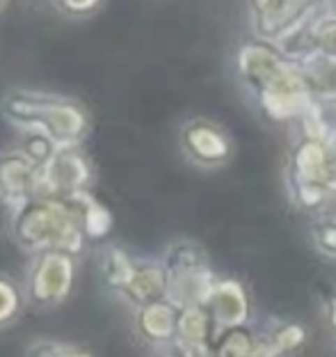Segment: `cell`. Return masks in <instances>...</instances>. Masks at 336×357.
Instances as JSON below:
<instances>
[{"label": "cell", "mask_w": 336, "mask_h": 357, "mask_svg": "<svg viewBox=\"0 0 336 357\" xmlns=\"http://www.w3.org/2000/svg\"><path fill=\"white\" fill-rule=\"evenodd\" d=\"M117 298L124 305H128L130 310L167 298V271L160 259L137 257L133 273H130L128 282L121 287Z\"/></svg>", "instance_id": "obj_11"}, {"label": "cell", "mask_w": 336, "mask_h": 357, "mask_svg": "<svg viewBox=\"0 0 336 357\" xmlns=\"http://www.w3.org/2000/svg\"><path fill=\"white\" fill-rule=\"evenodd\" d=\"M178 149L197 169H222L234 158V140L217 121L208 117H188L178 128Z\"/></svg>", "instance_id": "obj_7"}, {"label": "cell", "mask_w": 336, "mask_h": 357, "mask_svg": "<svg viewBox=\"0 0 336 357\" xmlns=\"http://www.w3.org/2000/svg\"><path fill=\"white\" fill-rule=\"evenodd\" d=\"M137 255L121 245H105L98 252V275H101L103 287L112 291L114 296L119 294L121 287L128 282L130 273H133Z\"/></svg>", "instance_id": "obj_17"}, {"label": "cell", "mask_w": 336, "mask_h": 357, "mask_svg": "<svg viewBox=\"0 0 336 357\" xmlns=\"http://www.w3.org/2000/svg\"><path fill=\"white\" fill-rule=\"evenodd\" d=\"M53 7L62 16H67V19H73V21H83V19H89V16H94L101 7L105 5V0H51Z\"/></svg>", "instance_id": "obj_26"}, {"label": "cell", "mask_w": 336, "mask_h": 357, "mask_svg": "<svg viewBox=\"0 0 336 357\" xmlns=\"http://www.w3.org/2000/svg\"><path fill=\"white\" fill-rule=\"evenodd\" d=\"M311 245L318 255L336 259V213L321 215L311 225Z\"/></svg>", "instance_id": "obj_24"}, {"label": "cell", "mask_w": 336, "mask_h": 357, "mask_svg": "<svg viewBox=\"0 0 336 357\" xmlns=\"http://www.w3.org/2000/svg\"><path fill=\"white\" fill-rule=\"evenodd\" d=\"M307 342L309 330L298 321H277L261 335L264 355H289L300 351Z\"/></svg>", "instance_id": "obj_19"}, {"label": "cell", "mask_w": 336, "mask_h": 357, "mask_svg": "<svg viewBox=\"0 0 336 357\" xmlns=\"http://www.w3.org/2000/svg\"><path fill=\"white\" fill-rule=\"evenodd\" d=\"M298 67L302 69L314 99L327 108H336V60L314 51L307 58L298 60Z\"/></svg>", "instance_id": "obj_15"}, {"label": "cell", "mask_w": 336, "mask_h": 357, "mask_svg": "<svg viewBox=\"0 0 336 357\" xmlns=\"http://www.w3.org/2000/svg\"><path fill=\"white\" fill-rule=\"evenodd\" d=\"M327 149H330V185L336 199V128L332 131L330 140H327Z\"/></svg>", "instance_id": "obj_27"}, {"label": "cell", "mask_w": 336, "mask_h": 357, "mask_svg": "<svg viewBox=\"0 0 336 357\" xmlns=\"http://www.w3.org/2000/svg\"><path fill=\"white\" fill-rule=\"evenodd\" d=\"M213 355L217 357H259L264 355L261 335H254L247 326H234L217 330L213 339Z\"/></svg>", "instance_id": "obj_18"}, {"label": "cell", "mask_w": 336, "mask_h": 357, "mask_svg": "<svg viewBox=\"0 0 336 357\" xmlns=\"http://www.w3.org/2000/svg\"><path fill=\"white\" fill-rule=\"evenodd\" d=\"M162 266L167 271V298L176 307L208 305L215 291L217 275L211 259L197 241L176 238L162 250Z\"/></svg>", "instance_id": "obj_5"}, {"label": "cell", "mask_w": 336, "mask_h": 357, "mask_svg": "<svg viewBox=\"0 0 336 357\" xmlns=\"http://www.w3.org/2000/svg\"><path fill=\"white\" fill-rule=\"evenodd\" d=\"M284 185L291 204L305 213H318L334 199L330 185L327 140L298 133L284 167Z\"/></svg>", "instance_id": "obj_4"}, {"label": "cell", "mask_w": 336, "mask_h": 357, "mask_svg": "<svg viewBox=\"0 0 336 357\" xmlns=\"http://www.w3.org/2000/svg\"><path fill=\"white\" fill-rule=\"evenodd\" d=\"M71 204V208L76 211L80 225L87 234L89 241H101L112 231V213L110 208L101 204L89 190H80L76 195L64 197Z\"/></svg>", "instance_id": "obj_16"}, {"label": "cell", "mask_w": 336, "mask_h": 357, "mask_svg": "<svg viewBox=\"0 0 336 357\" xmlns=\"http://www.w3.org/2000/svg\"><path fill=\"white\" fill-rule=\"evenodd\" d=\"M236 74L259 103L261 115L277 124H298L316 103L298 62L266 39H254L238 48Z\"/></svg>", "instance_id": "obj_1"}, {"label": "cell", "mask_w": 336, "mask_h": 357, "mask_svg": "<svg viewBox=\"0 0 336 357\" xmlns=\"http://www.w3.org/2000/svg\"><path fill=\"white\" fill-rule=\"evenodd\" d=\"M208 310L217 330L247 326L252 319V300L245 284L234 278H217L215 291L208 300Z\"/></svg>", "instance_id": "obj_13"}, {"label": "cell", "mask_w": 336, "mask_h": 357, "mask_svg": "<svg viewBox=\"0 0 336 357\" xmlns=\"http://www.w3.org/2000/svg\"><path fill=\"white\" fill-rule=\"evenodd\" d=\"M94 181L96 169L83 144H64V147H57L53 158L44 165L39 195L69 197L80 190H89Z\"/></svg>", "instance_id": "obj_8"}, {"label": "cell", "mask_w": 336, "mask_h": 357, "mask_svg": "<svg viewBox=\"0 0 336 357\" xmlns=\"http://www.w3.org/2000/svg\"><path fill=\"white\" fill-rule=\"evenodd\" d=\"M327 10H330V12L336 16V0H330V5H327Z\"/></svg>", "instance_id": "obj_29"}, {"label": "cell", "mask_w": 336, "mask_h": 357, "mask_svg": "<svg viewBox=\"0 0 336 357\" xmlns=\"http://www.w3.org/2000/svg\"><path fill=\"white\" fill-rule=\"evenodd\" d=\"M213 321L208 305H185L178 307V323H176V339L174 351L181 355H213Z\"/></svg>", "instance_id": "obj_12"}, {"label": "cell", "mask_w": 336, "mask_h": 357, "mask_svg": "<svg viewBox=\"0 0 336 357\" xmlns=\"http://www.w3.org/2000/svg\"><path fill=\"white\" fill-rule=\"evenodd\" d=\"M26 355L35 357H85L92 355L87 346L78 342H69V339H57V337H35L23 351Z\"/></svg>", "instance_id": "obj_21"}, {"label": "cell", "mask_w": 336, "mask_h": 357, "mask_svg": "<svg viewBox=\"0 0 336 357\" xmlns=\"http://www.w3.org/2000/svg\"><path fill=\"white\" fill-rule=\"evenodd\" d=\"M309 35L314 51L325 53L336 60V16L330 10H323L309 23Z\"/></svg>", "instance_id": "obj_22"}, {"label": "cell", "mask_w": 336, "mask_h": 357, "mask_svg": "<svg viewBox=\"0 0 336 357\" xmlns=\"http://www.w3.org/2000/svg\"><path fill=\"white\" fill-rule=\"evenodd\" d=\"M284 5V0H245V10H247V21L254 35H259L273 16L280 12V7Z\"/></svg>", "instance_id": "obj_25"}, {"label": "cell", "mask_w": 336, "mask_h": 357, "mask_svg": "<svg viewBox=\"0 0 336 357\" xmlns=\"http://www.w3.org/2000/svg\"><path fill=\"white\" fill-rule=\"evenodd\" d=\"M42 169L19 144L0 151V202L12 208L39 195Z\"/></svg>", "instance_id": "obj_9"}, {"label": "cell", "mask_w": 336, "mask_h": 357, "mask_svg": "<svg viewBox=\"0 0 336 357\" xmlns=\"http://www.w3.org/2000/svg\"><path fill=\"white\" fill-rule=\"evenodd\" d=\"M78 255L62 248H46L30 255L23 280L30 307L51 312L67 303L78 282Z\"/></svg>", "instance_id": "obj_6"}, {"label": "cell", "mask_w": 336, "mask_h": 357, "mask_svg": "<svg viewBox=\"0 0 336 357\" xmlns=\"http://www.w3.org/2000/svg\"><path fill=\"white\" fill-rule=\"evenodd\" d=\"M7 229L12 243L26 255H35L46 248H62L80 257L89 243L69 202L51 195H35L12 206Z\"/></svg>", "instance_id": "obj_3"}, {"label": "cell", "mask_w": 336, "mask_h": 357, "mask_svg": "<svg viewBox=\"0 0 336 357\" xmlns=\"http://www.w3.org/2000/svg\"><path fill=\"white\" fill-rule=\"evenodd\" d=\"M327 321H330V328L336 332V296H332L330 303H327Z\"/></svg>", "instance_id": "obj_28"}, {"label": "cell", "mask_w": 336, "mask_h": 357, "mask_svg": "<svg viewBox=\"0 0 336 357\" xmlns=\"http://www.w3.org/2000/svg\"><path fill=\"white\" fill-rule=\"evenodd\" d=\"M178 307L169 298L140 305L133 310V330L140 342L155 346L158 351L171 348L176 339Z\"/></svg>", "instance_id": "obj_10"}, {"label": "cell", "mask_w": 336, "mask_h": 357, "mask_svg": "<svg viewBox=\"0 0 336 357\" xmlns=\"http://www.w3.org/2000/svg\"><path fill=\"white\" fill-rule=\"evenodd\" d=\"M19 147L26 151L37 165L44 167L48 160L53 158V153L57 151V147H60V144H57L51 135H46L44 131H37V128H28V131H21Z\"/></svg>", "instance_id": "obj_23"}, {"label": "cell", "mask_w": 336, "mask_h": 357, "mask_svg": "<svg viewBox=\"0 0 336 357\" xmlns=\"http://www.w3.org/2000/svg\"><path fill=\"white\" fill-rule=\"evenodd\" d=\"M327 5H330V0H284V5L273 16V21L254 37L277 44L286 35H291L293 30L309 23L316 14L327 10Z\"/></svg>", "instance_id": "obj_14"}, {"label": "cell", "mask_w": 336, "mask_h": 357, "mask_svg": "<svg viewBox=\"0 0 336 357\" xmlns=\"http://www.w3.org/2000/svg\"><path fill=\"white\" fill-rule=\"evenodd\" d=\"M0 115L19 131H28V128L44 131L60 147L85 144L89 135L87 108L67 94L14 87L0 99Z\"/></svg>", "instance_id": "obj_2"}, {"label": "cell", "mask_w": 336, "mask_h": 357, "mask_svg": "<svg viewBox=\"0 0 336 357\" xmlns=\"http://www.w3.org/2000/svg\"><path fill=\"white\" fill-rule=\"evenodd\" d=\"M30 307L26 287L12 275L0 273V332L16 326Z\"/></svg>", "instance_id": "obj_20"}, {"label": "cell", "mask_w": 336, "mask_h": 357, "mask_svg": "<svg viewBox=\"0 0 336 357\" xmlns=\"http://www.w3.org/2000/svg\"><path fill=\"white\" fill-rule=\"evenodd\" d=\"M5 3H7V0H0V10H3V7H5Z\"/></svg>", "instance_id": "obj_30"}]
</instances>
